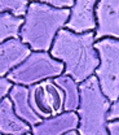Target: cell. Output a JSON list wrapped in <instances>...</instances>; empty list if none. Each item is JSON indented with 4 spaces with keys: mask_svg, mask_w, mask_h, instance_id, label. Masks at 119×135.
Masks as SVG:
<instances>
[{
    "mask_svg": "<svg viewBox=\"0 0 119 135\" xmlns=\"http://www.w3.org/2000/svg\"><path fill=\"white\" fill-rule=\"evenodd\" d=\"M96 42L95 33L75 34L62 29L52 46L51 55L64 62L65 74L80 84L95 75L100 66V56L95 48Z\"/></svg>",
    "mask_w": 119,
    "mask_h": 135,
    "instance_id": "1",
    "label": "cell"
},
{
    "mask_svg": "<svg viewBox=\"0 0 119 135\" xmlns=\"http://www.w3.org/2000/svg\"><path fill=\"white\" fill-rule=\"evenodd\" d=\"M53 81L65 92V112H78L80 104V84L66 74H62Z\"/></svg>",
    "mask_w": 119,
    "mask_h": 135,
    "instance_id": "13",
    "label": "cell"
},
{
    "mask_svg": "<svg viewBox=\"0 0 119 135\" xmlns=\"http://www.w3.org/2000/svg\"><path fill=\"white\" fill-rule=\"evenodd\" d=\"M65 74L64 62L58 61L51 52H33L31 56L7 77L14 84L31 87L47 79H56Z\"/></svg>",
    "mask_w": 119,
    "mask_h": 135,
    "instance_id": "4",
    "label": "cell"
},
{
    "mask_svg": "<svg viewBox=\"0 0 119 135\" xmlns=\"http://www.w3.org/2000/svg\"><path fill=\"white\" fill-rule=\"evenodd\" d=\"M45 3L57 9H71L75 5L74 0H45Z\"/></svg>",
    "mask_w": 119,
    "mask_h": 135,
    "instance_id": "17",
    "label": "cell"
},
{
    "mask_svg": "<svg viewBox=\"0 0 119 135\" xmlns=\"http://www.w3.org/2000/svg\"><path fill=\"white\" fill-rule=\"evenodd\" d=\"M96 0H76L75 5L70 9L66 27L75 34L93 33L97 29V18H96Z\"/></svg>",
    "mask_w": 119,
    "mask_h": 135,
    "instance_id": "8",
    "label": "cell"
},
{
    "mask_svg": "<svg viewBox=\"0 0 119 135\" xmlns=\"http://www.w3.org/2000/svg\"><path fill=\"white\" fill-rule=\"evenodd\" d=\"M9 98L13 103L16 114L25 122H27L31 127L43 121V118L36 114V112L33 109L30 104V88L29 87L14 84L13 90L9 94Z\"/></svg>",
    "mask_w": 119,
    "mask_h": 135,
    "instance_id": "12",
    "label": "cell"
},
{
    "mask_svg": "<svg viewBox=\"0 0 119 135\" xmlns=\"http://www.w3.org/2000/svg\"><path fill=\"white\" fill-rule=\"evenodd\" d=\"M96 40L106 38L119 40V0H100L96 7Z\"/></svg>",
    "mask_w": 119,
    "mask_h": 135,
    "instance_id": "7",
    "label": "cell"
},
{
    "mask_svg": "<svg viewBox=\"0 0 119 135\" xmlns=\"http://www.w3.org/2000/svg\"><path fill=\"white\" fill-rule=\"evenodd\" d=\"M79 116L76 112H65L60 116L43 119L31 127L33 135H65L70 131H78Z\"/></svg>",
    "mask_w": 119,
    "mask_h": 135,
    "instance_id": "10",
    "label": "cell"
},
{
    "mask_svg": "<svg viewBox=\"0 0 119 135\" xmlns=\"http://www.w3.org/2000/svg\"><path fill=\"white\" fill-rule=\"evenodd\" d=\"M95 48L100 56V66L95 75L104 95L115 103L119 99V40L106 38L97 40Z\"/></svg>",
    "mask_w": 119,
    "mask_h": 135,
    "instance_id": "5",
    "label": "cell"
},
{
    "mask_svg": "<svg viewBox=\"0 0 119 135\" xmlns=\"http://www.w3.org/2000/svg\"><path fill=\"white\" fill-rule=\"evenodd\" d=\"M109 121H115L119 119V99L115 103H113L111 108H110V112H109V116H107Z\"/></svg>",
    "mask_w": 119,
    "mask_h": 135,
    "instance_id": "18",
    "label": "cell"
},
{
    "mask_svg": "<svg viewBox=\"0 0 119 135\" xmlns=\"http://www.w3.org/2000/svg\"><path fill=\"white\" fill-rule=\"evenodd\" d=\"M80 104L79 116V135H109V112L113 103L102 92L99 79L92 75L80 83Z\"/></svg>",
    "mask_w": 119,
    "mask_h": 135,
    "instance_id": "3",
    "label": "cell"
},
{
    "mask_svg": "<svg viewBox=\"0 0 119 135\" xmlns=\"http://www.w3.org/2000/svg\"><path fill=\"white\" fill-rule=\"evenodd\" d=\"M1 135V134H0ZM25 135H33V133H27V134H25Z\"/></svg>",
    "mask_w": 119,
    "mask_h": 135,
    "instance_id": "21",
    "label": "cell"
},
{
    "mask_svg": "<svg viewBox=\"0 0 119 135\" xmlns=\"http://www.w3.org/2000/svg\"><path fill=\"white\" fill-rule=\"evenodd\" d=\"M14 83L8 79V77H1L0 78V99H5L9 96L11 91L13 90Z\"/></svg>",
    "mask_w": 119,
    "mask_h": 135,
    "instance_id": "16",
    "label": "cell"
},
{
    "mask_svg": "<svg viewBox=\"0 0 119 135\" xmlns=\"http://www.w3.org/2000/svg\"><path fill=\"white\" fill-rule=\"evenodd\" d=\"M27 133H31V126L16 114L11 98L3 99L0 103V134L25 135Z\"/></svg>",
    "mask_w": 119,
    "mask_h": 135,
    "instance_id": "11",
    "label": "cell"
},
{
    "mask_svg": "<svg viewBox=\"0 0 119 135\" xmlns=\"http://www.w3.org/2000/svg\"><path fill=\"white\" fill-rule=\"evenodd\" d=\"M107 131H109V135H119V119L109 121Z\"/></svg>",
    "mask_w": 119,
    "mask_h": 135,
    "instance_id": "19",
    "label": "cell"
},
{
    "mask_svg": "<svg viewBox=\"0 0 119 135\" xmlns=\"http://www.w3.org/2000/svg\"><path fill=\"white\" fill-rule=\"evenodd\" d=\"M33 51L21 39H9L0 43V75L7 77L11 71L23 64Z\"/></svg>",
    "mask_w": 119,
    "mask_h": 135,
    "instance_id": "9",
    "label": "cell"
},
{
    "mask_svg": "<svg viewBox=\"0 0 119 135\" xmlns=\"http://www.w3.org/2000/svg\"><path fill=\"white\" fill-rule=\"evenodd\" d=\"M30 88V104L43 119L65 113V92L53 79H47Z\"/></svg>",
    "mask_w": 119,
    "mask_h": 135,
    "instance_id": "6",
    "label": "cell"
},
{
    "mask_svg": "<svg viewBox=\"0 0 119 135\" xmlns=\"http://www.w3.org/2000/svg\"><path fill=\"white\" fill-rule=\"evenodd\" d=\"M30 3L26 0H1L0 13H11L16 17L25 18L29 11Z\"/></svg>",
    "mask_w": 119,
    "mask_h": 135,
    "instance_id": "15",
    "label": "cell"
},
{
    "mask_svg": "<svg viewBox=\"0 0 119 135\" xmlns=\"http://www.w3.org/2000/svg\"><path fill=\"white\" fill-rule=\"evenodd\" d=\"M70 9H57L45 1H33L29 5L21 40L33 52H51L58 33L66 27Z\"/></svg>",
    "mask_w": 119,
    "mask_h": 135,
    "instance_id": "2",
    "label": "cell"
},
{
    "mask_svg": "<svg viewBox=\"0 0 119 135\" xmlns=\"http://www.w3.org/2000/svg\"><path fill=\"white\" fill-rule=\"evenodd\" d=\"M65 135H79V133L78 131H70V133H68V134H65Z\"/></svg>",
    "mask_w": 119,
    "mask_h": 135,
    "instance_id": "20",
    "label": "cell"
},
{
    "mask_svg": "<svg viewBox=\"0 0 119 135\" xmlns=\"http://www.w3.org/2000/svg\"><path fill=\"white\" fill-rule=\"evenodd\" d=\"M25 25V18L16 17L11 13H0V43L9 39H21V30Z\"/></svg>",
    "mask_w": 119,
    "mask_h": 135,
    "instance_id": "14",
    "label": "cell"
}]
</instances>
